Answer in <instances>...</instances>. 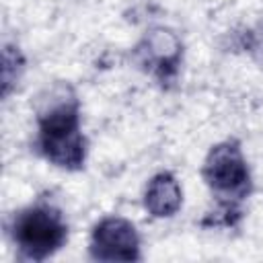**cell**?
<instances>
[{"label":"cell","instance_id":"cell-5","mask_svg":"<svg viewBox=\"0 0 263 263\" xmlns=\"http://www.w3.org/2000/svg\"><path fill=\"white\" fill-rule=\"evenodd\" d=\"M140 66L150 70L160 80H171L177 74V66L181 60L179 39L166 29L150 31L142 43L136 47Z\"/></svg>","mask_w":263,"mask_h":263},{"label":"cell","instance_id":"cell-1","mask_svg":"<svg viewBox=\"0 0 263 263\" xmlns=\"http://www.w3.org/2000/svg\"><path fill=\"white\" fill-rule=\"evenodd\" d=\"M39 152L60 168L78 171L86 158V140L80 132V111L70 86H55L37 109Z\"/></svg>","mask_w":263,"mask_h":263},{"label":"cell","instance_id":"cell-6","mask_svg":"<svg viewBox=\"0 0 263 263\" xmlns=\"http://www.w3.org/2000/svg\"><path fill=\"white\" fill-rule=\"evenodd\" d=\"M183 203V191L175 175L158 173L154 175L144 191V208L154 218H171L179 212Z\"/></svg>","mask_w":263,"mask_h":263},{"label":"cell","instance_id":"cell-3","mask_svg":"<svg viewBox=\"0 0 263 263\" xmlns=\"http://www.w3.org/2000/svg\"><path fill=\"white\" fill-rule=\"evenodd\" d=\"M201 175L212 193L220 199V205L238 208L251 193V173L236 140L216 144L205 156Z\"/></svg>","mask_w":263,"mask_h":263},{"label":"cell","instance_id":"cell-4","mask_svg":"<svg viewBox=\"0 0 263 263\" xmlns=\"http://www.w3.org/2000/svg\"><path fill=\"white\" fill-rule=\"evenodd\" d=\"M90 257L95 261H138L140 236L136 226L119 216L103 218L90 234Z\"/></svg>","mask_w":263,"mask_h":263},{"label":"cell","instance_id":"cell-7","mask_svg":"<svg viewBox=\"0 0 263 263\" xmlns=\"http://www.w3.org/2000/svg\"><path fill=\"white\" fill-rule=\"evenodd\" d=\"M247 49L263 66V21L247 33Z\"/></svg>","mask_w":263,"mask_h":263},{"label":"cell","instance_id":"cell-2","mask_svg":"<svg viewBox=\"0 0 263 263\" xmlns=\"http://www.w3.org/2000/svg\"><path fill=\"white\" fill-rule=\"evenodd\" d=\"M10 234L23 259L43 261L64 247L68 226L55 205L39 201L14 214Z\"/></svg>","mask_w":263,"mask_h":263}]
</instances>
